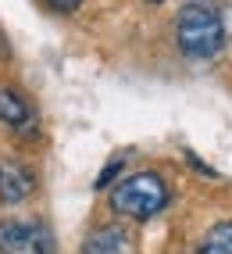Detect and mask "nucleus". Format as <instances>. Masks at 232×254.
<instances>
[{"label": "nucleus", "mask_w": 232, "mask_h": 254, "mask_svg": "<svg viewBox=\"0 0 232 254\" xmlns=\"http://www.w3.org/2000/svg\"><path fill=\"white\" fill-rule=\"evenodd\" d=\"M175 40L179 50L193 61H207L214 58L218 50L225 47V22H222V11L207 4V0H193L179 11L175 18Z\"/></svg>", "instance_id": "f257e3e1"}, {"label": "nucleus", "mask_w": 232, "mask_h": 254, "mask_svg": "<svg viewBox=\"0 0 232 254\" xmlns=\"http://www.w3.org/2000/svg\"><path fill=\"white\" fill-rule=\"evenodd\" d=\"M168 197H172L168 183H164L157 172H136V176H125L111 190V208L118 215H125V218L146 222V218H154L157 211H164Z\"/></svg>", "instance_id": "f03ea898"}, {"label": "nucleus", "mask_w": 232, "mask_h": 254, "mask_svg": "<svg viewBox=\"0 0 232 254\" xmlns=\"http://www.w3.org/2000/svg\"><path fill=\"white\" fill-rule=\"evenodd\" d=\"M54 233L50 226L36 218H7L0 222V254H54Z\"/></svg>", "instance_id": "7ed1b4c3"}, {"label": "nucleus", "mask_w": 232, "mask_h": 254, "mask_svg": "<svg viewBox=\"0 0 232 254\" xmlns=\"http://www.w3.org/2000/svg\"><path fill=\"white\" fill-rule=\"evenodd\" d=\"M36 190V172L18 158H0V200L18 204Z\"/></svg>", "instance_id": "20e7f679"}, {"label": "nucleus", "mask_w": 232, "mask_h": 254, "mask_svg": "<svg viewBox=\"0 0 232 254\" xmlns=\"http://www.w3.org/2000/svg\"><path fill=\"white\" fill-rule=\"evenodd\" d=\"M125 247H129V236L122 226H100L86 236L82 254H125Z\"/></svg>", "instance_id": "39448f33"}, {"label": "nucleus", "mask_w": 232, "mask_h": 254, "mask_svg": "<svg viewBox=\"0 0 232 254\" xmlns=\"http://www.w3.org/2000/svg\"><path fill=\"white\" fill-rule=\"evenodd\" d=\"M0 122H7V126H32V104L22 97V93H14V90H0Z\"/></svg>", "instance_id": "423d86ee"}, {"label": "nucleus", "mask_w": 232, "mask_h": 254, "mask_svg": "<svg viewBox=\"0 0 232 254\" xmlns=\"http://www.w3.org/2000/svg\"><path fill=\"white\" fill-rule=\"evenodd\" d=\"M196 254H232V222H218L204 233Z\"/></svg>", "instance_id": "0eeeda50"}, {"label": "nucleus", "mask_w": 232, "mask_h": 254, "mask_svg": "<svg viewBox=\"0 0 232 254\" xmlns=\"http://www.w3.org/2000/svg\"><path fill=\"white\" fill-rule=\"evenodd\" d=\"M54 11H61V14H72V11H79V4L82 0H46Z\"/></svg>", "instance_id": "6e6552de"}, {"label": "nucleus", "mask_w": 232, "mask_h": 254, "mask_svg": "<svg viewBox=\"0 0 232 254\" xmlns=\"http://www.w3.org/2000/svg\"><path fill=\"white\" fill-rule=\"evenodd\" d=\"M118 168H122V158H118V161H111V165L104 168V176H100V179H96V186H107V183L114 179V172H118Z\"/></svg>", "instance_id": "1a4fd4ad"}, {"label": "nucleus", "mask_w": 232, "mask_h": 254, "mask_svg": "<svg viewBox=\"0 0 232 254\" xmlns=\"http://www.w3.org/2000/svg\"><path fill=\"white\" fill-rule=\"evenodd\" d=\"M150 4H161V0H150Z\"/></svg>", "instance_id": "9d476101"}]
</instances>
